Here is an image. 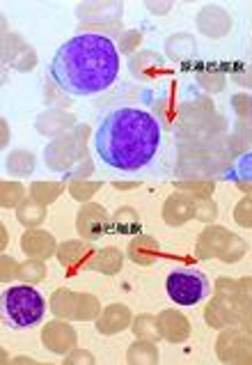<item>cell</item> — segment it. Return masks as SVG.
I'll list each match as a JSON object with an SVG mask.
<instances>
[{
	"label": "cell",
	"instance_id": "6da1fadb",
	"mask_svg": "<svg viewBox=\"0 0 252 365\" xmlns=\"http://www.w3.org/2000/svg\"><path fill=\"white\" fill-rule=\"evenodd\" d=\"M56 86L71 97H94L106 92L120 74L115 41L99 33H80L62 44L48 65Z\"/></svg>",
	"mask_w": 252,
	"mask_h": 365
},
{
	"label": "cell",
	"instance_id": "7a4b0ae2",
	"mask_svg": "<svg viewBox=\"0 0 252 365\" xmlns=\"http://www.w3.org/2000/svg\"><path fill=\"white\" fill-rule=\"evenodd\" d=\"M94 148L99 159L115 170H140L161 148V124L149 110L117 108L101 120Z\"/></svg>",
	"mask_w": 252,
	"mask_h": 365
},
{
	"label": "cell",
	"instance_id": "3957f363",
	"mask_svg": "<svg viewBox=\"0 0 252 365\" xmlns=\"http://www.w3.org/2000/svg\"><path fill=\"white\" fill-rule=\"evenodd\" d=\"M46 301L35 287L14 285L3 294V317L12 329H30L41 322Z\"/></svg>",
	"mask_w": 252,
	"mask_h": 365
},
{
	"label": "cell",
	"instance_id": "277c9868",
	"mask_svg": "<svg viewBox=\"0 0 252 365\" xmlns=\"http://www.w3.org/2000/svg\"><path fill=\"white\" fill-rule=\"evenodd\" d=\"M165 289L174 304L179 306H197L211 294L209 278L197 269H177L167 276Z\"/></svg>",
	"mask_w": 252,
	"mask_h": 365
}]
</instances>
